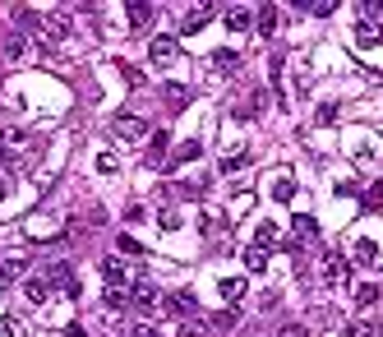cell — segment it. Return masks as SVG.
Returning a JSON list of instances; mask_svg holds the SVG:
<instances>
[{
	"mask_svg": "<svg viewBox=\"0 0 383 337\" xmlns=\"http://www.w3.org/2000/svg\"><path fill=\"white\" fill-rule=\"evenodd\" d=\"M111 135L125 139V144H143V139H148V121H143V116H116V121H111Z\"/></svg>",
	"mask_w": 383,
	"mask_h": 337,
	"instance_id": "cell-1",
	"label": "cell"
},
{
	"mask_svg": "<svg viewBox=\"0 0 383 337\" xmlns=\"http://www.w3.org/2000/svg\"><path fill=\"white\" fill-rule=\"evenodd\" d=\"M323 282H328V287H351V259L332 249V254L323 259Z\"/></svg>",
	"mask_w": 383,
	"mask_h": 337,
	"instance_id": "cell-2",
	"label": "cell"
},
{
	"mask_svg": "<svg viewBox=\"0 0 383 337\" xmlns=\"http://www.w3.org/2000/svg\"><path fill=\"white\" fill-rule=\"evenodd\" d=\"M175 51H180V42H175L171 33H157L153 42H148V60H153V65H171Z\"/></svg>",
	"mask_w": 383,
	"mask_h": 337,
	"instance_id": "cell-3",
	"label": "cell"
},
{
	"mask_svg": "<svg viewBox=\"0 0 383 337\" xmlns=\"http://www.w3.org/2000/svg\"><path fill=\"white\" fill-rule=\"evenodd\" d=\"M46 282H55V287H60L65 296H74V301H79V277H74V268H69V263H51Z\"/></svg>",
	"mask_w": 383,
	"mask_h": 337,
	"instance_id": "cell-4",
	"label": "cell"
},
{
	"mask_svg": "<svg viewBox=\"0 0 383 337\" xmlns=\"http://www.w3.org/2000/svg\"><path fill=\"white\" fill-rule=\"evenodd\" d=\"M28 144H33V139L23 135L19 125H5V130H0V153H5V158H10V153H23Z\"/></svg>",
	"mask_w": 383,
	"mask_h": 337,
	"instance_id": "cell-5",
	"label": "cell"
},
{
	"mask_svg": "<svg viewBox=\"0 0 383 337\" xmlns=\"http://www.w3.org/2000/svg\"><path fill=\"white\" fill-rule=\"evenodd\" d=\"M37 33H42L46 42H65V37H69V19H65V14H46Z\"/></svg>",
	"mask_w": 383,
	"mask_h": 337,
	"instance_id": "cell-6",
	"label": "cell"
},
{
	"mask_svg": "<svg viewBox=\"0 0 383 337\" xmlns=\"http://www.w3.org/2000/svg\"><path fill=\"white\" fill-rule=\"evenodd\" d=\"M222 19H227V28H236V33H250L254 28V10H245V5H227Z\"/></svg>",
	"mask_w": 383,
	"mask_h": 337,
	"instance_id": "cell-7",
	"label": "cell"
},
{
	"mask_svg": "<svg viewBox=\"0 0 383 337\" xmlns=\"http://www.w3.org/2000/svg\"><path fill=\"white\" fill-rule=\"evenodd\" d=\"M130 28H134V33H148V28H153V5L130 0Z\"/></svg>",
	"mask_w": 383,
	"mask_h": 337,
	"instance_id": "cell-8",
	"label": "cell"
},
{
	"mask_svg": "<svg viewBox=\"0 0 383 337\" xmlns=\"http://www.w3.org/2000/svg\"><path fill=\"white\" fill-rule=\"evenodd\" d=\"M134 305H139V310H153L157 305V287L148 277H134Z\"/></svg>",
	"mask_w": 383,
	"mask_h": 337,
	"instance_id": "cell-9",
	"label": "cell"
},
{
	"mask_svg": "<svg viewBox=\"0 0 383 337\" xmlns=\"http://www.w3.org/2000/svg\"><path fill=\"white\" fill-rule=\"evenodd\" d=\"M23 273H28V263H23V259H5V263H0V291H5V287H14Z\"/></svg>",
	"mask_w": 383,
	"mask_h": 337,
	"instance_id": "cell-10",
	"label": "cell"
},
{
	"mask_svg": "<svg viewBox=\"0 0 383 337\" xmlns=\"http://www.w3.org/2000/svg\"><path fill=\"white\" fill-rule=\"evenodd\" d=\"M217 291H222V301H227V305H236V301H245V291H250V282H245V277H227V282L217 287Z\"/></svg>",
	"mask_w": 383,
	"mask_h": 337,
	"instance_id": "cell-11",
	"label": "cell"
},
{
	"mask_svg": "<svg viewBox=\"0 0 383 337\" xmlns=\"http://www.w3.org/2000/svg\"><path fill=\"white\" fill-rule=\"evenodd\" d=\"M213 14H217V5H194V10L185 14V33H199V28H203Z\"/></svg>",
	"mask_w": 383,
	"mask_h": 337,
	"instance_id": "cell-12",
	"label": "cell"
},
{
	"mask_svg": "<svg viewBox=\"0 0 383 337\" xmlns=\"http://www.w3.org/2000/svg\"><path fill=\"white\" fill-rule=\"evenodd\" d=\"M23 296H28L33 305H46V296H51V282H46V277H28V282H23Z\"/></svg>",
	"mask_w": 383,
	"mask_h": 337,
	"instance_id": "cell-13",
	"label": "cell"
},
{
	"mask_svg": "<svg viewBox=\"0 0 383 337\" xmlns=\"http://www.w3.org/2000/svg\"><path fill=\"white\" fill-rule=\"evenodd\" d=\"M166 305H171L175 315H185V319H194V315H199V301H194V291H175Z\"/></svg>",
	"mask_w": 383,
	"mask_h": 337,
	"instance_id": "cell-14",
	"label": "cell"
},
{
	"mask_svg": "<svg viewBox=\"0 0 383 337\" xmlns=\"http://www.w3.org/2000/svg\"><path fill=\"white\" fill-rule=\"evenodd\" d=\"M236 324H241V315H236V305H227V310H217V315L208 319V328H213V333H231Z\"/></svg>",
	"mask_w": 383,
	"mask_h": 337,
	"instance_id": "cell-15",
	"label": "cell"
},
{
	"mask_svg": "<svg viewBox=\"0 0 383 337\" xmlns=\"http://www.w3.org/2000/svg\"><path fill=\"white\" fill-rule=\"evenodd\" d=\"M23 56H28V33H10L5 37V60L14 65V60H23Z\"/></svg>",
	"mask_w": 383,
	"mask_h": 337,
	"instance_id": "cell-16",
	"label": "cell"
},
{
	"mask_svg": "<svg viewBox=\"0 0 383 337\" xmlns=\"http://www.w3.org/2000/svg\"><path fill=\"white\" fill-rule=\"evenodd\" d=\"M102 277H107V291H125V268L116 263V259L102 263Z\"/></svg>",
	"mask_w": 383,
	"mask_h": 337,
	"instance_id": "cell-17",
	"label": "cell"
},
{
	"mask_svg": "<svg viewBox=\"0 0 383 337\" xmlns=\"http://www.w3.org/2000/svg\"><path fill=\"white\" fill-rule=\"evenodd\" d=\"M254 28H259L263 37H273V33H277V10H273V5H263V10L254 14Z\"/></svg>",
	"mask_w": 383,
	"mask_h": 337,
	"instance_id": "cell-18",
	"label": "cell"
},
{
	"mask_svg": "<svg viewBox=\"0 0 383 337\" xmlns=\"http://www.w3.org/2000/svg\"><path fill=\"white\" fill-rule=\"evenodd\" d=\"M166 144H171V135H162V130H157V135H148V153H143V158H148V162H162Z\"/></svg>",
	"mask_w": 383,
	"mask_h": 337,
	"instance_id": "cell-19",
	"label": "cell"
},
{
	"mask_svg": "<svg viewBox=\"0 0 383 337\" xmlns=\"http://www.w3.org/2000/svg\"><path fill=\"white\" fill-rule=\"evenodd\" d=\"M213 69H217V74H236V69H241V56H236V51H217V56H213Z\"/></svg>",
	"mask_w": 383,
	"mask_h": 337,
	"instance_id": "cell-20",
	"label": "cell"
},
{
	"mask_svg": "<svg viewBox=\"0 0 383 337\" xmlns=\"http://www.w3.org/2000/svg\"><path fill=\"white\" fill-rule=\"evenodd\" d=\"M185 102H189V88H180V83H166V106H171V111H185Z\"/></svg>",
	"mask_w": 383,
	"mask_h": 337,
	"instance_id": "cell-21",
	"label": "cell"
},
{
	"mask_svg": "<svg viewBox=\"0 0 383 337\" xmlns=\"http://www.w3.org/2000/svg\"><path fill=\"white\" fill-rule=\"evenodd\" d=\"M245 268H250V273H263V268H268V249L250 245V249H245Z\"/></svg>",
	"mask_w": 383,
	"mask_h": 337,
	"instance_id": "cell-22",
	"label": "cell"
},
{
	"mask_svg": "<svg viewBox=\"0 0 383 337\" xmlns=\"http://www.w3.org/2000/svg\"><path fill=\"white\" fill-rule=\"evenodd\" d=\"M379 37H383V33H379V23H365V19L356 23V42H361V46H374Z\"/></svg>",
	"mask_w": 383,
	"mask_h": 337,
	"instance_id": "cell-23",
	"label": "cell"
},
{
	"mask_svg": "<svg viewBox=\"0 0 383 337\" xmlns=\"http://www.w3.org/2000/svg\"><path fill=\"white\" fill-rule=\"evenodd\" d=\"M199 153H203V144H199V139H189V144H180V153H175V162L171 167H185V162H194Z\"/></svg>",
	"mask_w": 383,
	"mask_h": 337,
	"instance_id": "cell-24",
	"label": "cell"
},
{
	"mask_svg": "<svg viewBox=\"0 0 383 337\" xmlns=\"http://www.w3.org/2000/svg\"><path fill=\"white\" fill-rule=\"evenodd\" d=\"M379 287H374V282H370V287H356V305H361V310H370V305H379Z\"/></svg>",
	"mask_w": 383,
	"mask_h": 337,
	"instance_id": "cell-25",
	"label": "cell"
},
{
	"mask_svg": "<svg viewBox=\"0 0 383 337\" xmlns=\"http://www.w3.org/2000/svg\"><path fill=\"white\" fill-rule=\"evenodd\" d=\"M296 231H300L296 240H300V245H305L309 236H318V222H314V217H305V213H300V217H296Z\"/></svg>",
	"mask_w": 383,
	"mask_h": 337,
	"instance_id": "cell-26",
	"label": "cell"
},
{
	"mask_svg": "<svg viewBox=\"0 0 383 337\" xmlns=\"http://www.w3.org/2000/svg\"><path fill=\"white\" fill-rule=\"evenodd\" d=\"M175 333H180V337H213V328H208V324H199V319H189V324H180Z\"/></svg>",
	"mask_w": 383,
	"mask_h": 337,
	"instance_id": "cell-27",
	"label": "cell"
},
{
	"mask_svg": "<svg viewBox=\"0 0 383 337\" xmlns=\"http://www.w3.org/2000/svg\"><path fill=\"white\" fill-rule=\"evenodd\" d=\"M347 337H379V324H370V319H356V324L347 328Z\"/></svg>",
	"mask_w": 383,
	"mask_h": 337,
	"instance_id": "cell-28",
	"label": "cell"
},
{
	"mask_svg": "<svg viewBox=\"0 0 383 337\" xmlns=\"http://www.w3.org/2000/svg\"><path fill=\"white\" fill-rule=\"evenodd\" d=\"M250 167V153H231V158H222V176H231V171Z\"/></svg>",
	"mask_w": 383,
	"mask_h": 337,
	"instance_id": "cell-29",
	"label": "cell"
},
{
	"mask_svg": "<svg viewBox=\"0 0 383 337\" xmlns=\"http://www.w3.org/2000/svg\"><path fill=\"white\" fill-rule=\"evenodd\" d=\"M273 240H277V226H273V222H259V231H254V245L263 249V245H273Z\"/></svg>",
	"mask_w": 383,
	"mask_h": 337,
	"instance_id": "cell-30",
	"label": "cell"
},
{
	"mask_svg": "<svg viewBox=\"0 0 383 337\" xmlns=\"http://www.w3.org/2000/svg\"><path fill=\"white\" fill-rule=\"evenodd\" d=\"M98 171L102 176H116V171H121V158H116V153H98Z\"/></svg>",
	"mask_w": 383,
	"mask_h": 337,
	"instance_id": "cell-31",
	"label": "cell"
},
{
	"mask_svg": "<svg viewBox=\"0 0 383 337\" xmlns=\"http://www.w3.org/2000/svg\"><path fill=\"white\" fill-rule=\"evenodd\" d=\"M356 259H361V263H374V259H379V245H374V240H356Z\"/></svg>",
	"mask_w": 383,
	"mask_h": 337,
	"instance_id": "cell-32",
	"label": "cell"
},
{
	"mask_svg": "<svg viewBox=\"0 0 383 337\" xmlns=\"http://www.w3.org/2000/svg\"><path fill=\"white\" fill-rule=\"evenodd\" d=\"M300 10L318 14V19H328V14H332V10H337V5H332V0H305V5H300Z\"/></svg>",
	"mask_w": 383,
	"mask_h": 337,
	"instance_id": "cell-33",
	"label": "cell"
},
{
	"mask_svg": "<svg viewBox=\"0 0 383 337\" xmlns=\"http://www.w3.org/2000/svg\"><path fill=\"white\" fill-rule=\"evenodd\" d=\"M0 324H5V333H10V337H28V324H23L19 315H5Z\"/></svg>",
	"mask_w": 383,
	"mask_h": 337,
	"instance_id": "cell-34",
	"label": "cell"
},
{
	"mask_svg": "<svg viewBox=\"0 0 383 337\" xmlns=\"http://www.w3.org/2000/svg\"><path fill=\"white\" fill-rule=\"evenodd\" d=\"M116 249H121V254H130V259H139V254H143V245H139L134 236H121V240H116Z\"/></svg>",
	"mask_w": 383,
	"mask_h": 337,
	"instance_id": "cell-35",
	"label": "cell"
},
{
	"mask_svg": "<svg viewBox=\"0 0 383 337\" xmlns=\"http://www.w3.org/2000/svg\"><path fill=\"white\" fill-rule=\"evenodd\" d=\"M291 194H296V185H291V180L282 176V180H277V185H273V199H277V203H286V199H291Z\"/></svg>",
	"mask_w": 383,
	"mask_h": 337,
	"instance_id": "cell-36",
	"label": "cell"
},
{
	"mask_svg": "<svg viewBox=\"0 0 383 337\" xmlns=\"http://www.w3.org/2000/svg\"><path fill=\"white\" fill-rule=\"evenodd\" d=\"M365 203H370V208H383V180H374V185H370V194H365Z\"/></svg>",
	"mask_w": 383,
	"mask_h": 337,
	"instance_id": "cell-37",
	"label": "cell"
},
{
	"mask_svg": "<svg viewBox=\"0 0 383 337\" xmlns=\"http://www.w3.org/2000/svg\"><path fill=\"white\" fill-rule=\"evenodd\" d=\"M157 222H162L166 231H175V226H180V213H175V208H162V217H157Z\"/></svg>",
	"mask_w": 383,
	"mask_h": 337,
	"instance_id": "cell-38",
	"label": "cell"
},
{
	"mask_svg": "<svg viewBox=\"0 0 383 337\" xmlns=\"http://www.w3.org/2000/svg\"><path fill=\"white\" fill-rule=\"evenodd\" d=\"M125 301H130L125 291H107V310H125Z\"/></svg>",
	"mask_w": 383,
	"mask_h": 337,
	"instance_id": "cell-39",
	"label": "cell"
},
{
	"mask_svg": "<svg viewBox=\"0 0 383 337\" xmlns=\"http://www.w3.org/2000/svg\"><path fill=\"white\" fill-rule=\"evenodd\" d=\"M277 337H309V328H305V324H286Z\"/></svg>",
	"mask_w": 383,
	"mask_h": 337,
	"instance_id": "cell-40",
	"label": "cell"
},
{
	"mask_svg": "<svg viewBox=\"0 0 383 337\" xmlns=\"http://www.w3.org/2000/svg\"><path fill=\"white\" fill-rule=\"evenodd\" d=\"M337 116H342L337 106H318V125H332V121H337Z\"/></svg>",
	"mask_w": 383,
	"mask_h": 337,
	"instance_id": "cell-41",
	"label": "cell"
},
{
	"mask_svg": "<svg viewBox=\"0 0 383 337\" xmlns=\"http://www.w3.org/2000/svg\"><path fill=\"white\" fill-rule=\"evenodd\" d=\"M143 217H148V213H143V203H130V208H125V222H143Z\"/></svg>",
	"mask_w": 383,
	"mask_h": 337,
	"instance_id": "cell-42",
	"label": "cell"
},
{
	"mask_svg": "<svg viewBox=\"0 0 383 337\" xmlns=\"http://www.w3.org/2000/svg\"><path fill=\"white\" fill-rule=\"evenodd\" d=\"M273 88H277V97H282V56L273 60Z\"/></svg>",
	"mask_w": 383,
	"mask_h": 337,
	"instance_id": "cell-43",
	"label": "cell"
},
{
	"mask_svg": "<svg viewBox=\"0 0 383 337\" xmlns=\"http://www.w3.org/2000/svg\"><path fill=\"white\" fill-rule=\"evenodd\" d=\"M5 199H10V171L0 167V203H5Z\"/></svg>",
	"mask_w": 383,
	"mask_h": 337,
	"instance_id": "cell-44",
	"label": "cell"
},
{
	"mask_svg": "<svg viewBox=\"0 0 383 337\" xmlns=\"http://www.w3.org/2000/svg\"><path fill=\"white\" fill-rule=\"evenodd\" d=\"M134 337H157V328H134Z\"/></svg>",
	"mask_w": 383,
	"mask_h": 337,
	"instance_id": "cell-45",
	"label": "cell"
},
{
	"mask_svg": "<svg viewBox=\"0 0 383 337\" xmlns=\"http://www.w3.org/2000/svg\"><path fill=\"white\" fill-rule=\"evenodd\" d=\"M65 337H88V333H83V328H65Z\"/></svg>",
	"mask_w": 383,
	"mask_h": 337,
	"instance_id": "cell-46",
	"label": "cell"
}]
</instances>
